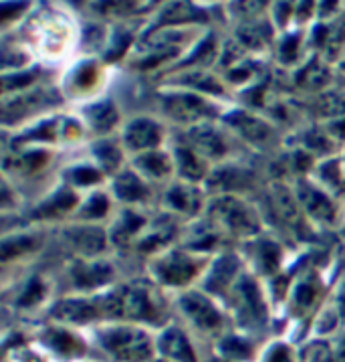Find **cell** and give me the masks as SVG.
<instances>
[{
	"label": "cell",
	"instance_id": "6da1fadb",
	"mask_svg": "<svg viewBox=\"0 0 345 362\" xmlns=\"http://www.w3.org/2000/svg\"><path fill=\"white\" fill-rule=\"evenodd\" d=\"M95 340L115 362H152L156 358V342L145 330L131 324L103 326L95 332Z\"/></svg>",
	"mask_w": 345,
	"mask_h": 362
},
{
	"label": "cell",
	"instance_id": "7a4b0ae2",
	"mask_svg": "<svg viewBox=\"0 0 345 362\" xmlns=\"http://www.w3.org/2000/svg\"><path fill=\"white\" fill-rule=\"evenodd\" d=\"M97 308L101 318L128 320V322H156L159 318L158 304L152 293L142 286H121L117 290L101 296Z\"/></svg>",
	"mask_w": 345,
	"mask_h": 362
},
{
	"label": "cell",
	"instance_id": "3957f363",
	"mask_svg": "<svg viewBox=\"0 0 345 362\" xmlns=\"http://www.w3.org/2000/svg\"><path fill=\"white\" fill-rule=\"evenodd\" d=\"M210 217L238 237H250L259 233V218L255 211L232 194H222L212 201Z\"/></svg>",
	"mask_w": 345,
	"mask_h": 362
},
{
	"label": "cell",
	"instance_id": "277c9868",
	"mask_svg": "<svg viewBox=\"0 0 345 362\" xmlns=\"http://www.w3.org/2000/svg\"><path fill=\"white\" fill-rule=\"evenodd\" d=\"M200 269V261L182 251H172L162 255L154 263V274L166 286H186L190 284Z\"/></svg>",
	"mask_w": 345,
	"mask_h": 362
},
{
	"label": "cell",
	"instance_id": "5b68a950",
	"mask_svg": "<svg viewBox=\"0 0 345 362\" xmlns=\"http://www.w3.org/2000/svg\"><path fill=\"white\" fill-rule=\"evenodd\" d=\"M232 304L241 322H245L246 326H259L267 320V305L260 298L257 284L250 277L245 276L236 281Z\"/></svg>",
	"mask_w": 345,
	"mask_h": 362
},
{
	"label": "cell",
	"instance_id": "8992f818",
	"mask_svg": "<svg viewBox=\"0 0 345 362\" xmlns=\"http://www.w3.org/2000/svg\"><path fill=\"white\" fill-rule=\"evenodd\" d=\"M166 114L178 122L196 124L214 114V107L196 93H168L164 95Z\"/></svg>",
	"mask_w": 345,
	"mask_h": 362
},
{
	"label": "cell",
	"instance_id": "52a82bcc",
	"mask_svg": "<svg viewBox=\"0 0 345 362\" xmlns=\"http://www.w3.org/2000/svg\"><path fill=\"white\" fill-rule=\"evenodd\" d=\"M180 308L186 314V318L200 330L210 332L222 326V314L200 291H186L180 298Z\"/></svg>",
	"mask_w": 345,
	"mask_h": 362
},
{
	"label": "cell",
	"instance_id": "ba28073f",
	"mask_svg": "<svg viewBox=\"0 0 345 362\" xmlns=\"http://www.w3.org/2000/svg\"><path fill=\"white\" fill-rule=\"evenodd\" d=\"M156 352L159 358L168 362H198L196 350L190 344L188 336L176 326H168L159 332Z\"/></svg>",
	"mask_w": 345,
	"mask_h": 362
},
{
	"label": "cell",
	"instance_id": "9c48e42d",
	"mask_svg": "<svg viewBox=\"0 0 345 362\" xmlns=\"http://www.w3.org/2000/svg\"><path fill=\"white\" fill-rule=\"evenodd\" d=\"M164 132L158 126V122L150 119V117H135L128 124V128L123 132V140L126 146L135 150V152H154L162 142Z\"/></svg>",
	"mask_w": 345,
	"mask_h": 362
},
{
	"label": "cell",
	"instance_id": "30bf717a",
	"mask_svg": "<svg viewBox=\"0 0 345 362\" xmlns=\"http://www.w3.org/2000/svg\"><path fill=\"white\" fill-rule=\"evenodd\" d=\"M297 199L301 206L315 218V221H321V223H333L337 213H335V206L331 203V199L323 192L319 190L313 185L309 182H299L297 187Z\"/></svg>",
	"mask_w": 345,
	"mask_h": 362
},
{
	"label": "cell",
	"instance_id": "8fae6325",
	"mask_svg": "<svg viewBox=\"0 0 345 362\" xmlns=\"http://www.w3.org/2000/svg\"><path fill=\"white\" fill-rule=\"evenodd\" d=\"M188 142L190 148L204 158H220L226 152L222 136L208 124L192 126V130L188 132Z\"/></svg>",
	"mask_w": 345,
	"mask_h": 362
},
{
	"label": "cell",
	"instance_id": "7c38bea8",
	"mask_svg": "<svg viewBox=\"0 0 345 362\" xmlns=\"http://www.w3.org/2000/svg\"><path fill=\"white\" fill-rule=\"evenodd\" d=\"M53 316L63 322H73V324H87L93 320L101 318L97 302H87V300H63L55 305Z\"/></svg>",
	"mask_w": 345,
	"mask_h": 362
},
{
	"label": "cell",
	"instance_id": "4fadbf2b",
	"mask_svg": "<svg viewBox=\"0 0 345 362\" xmlns=\"http://www.w3.org/2000/svg\"><path fill=\"white\" fill-rule=\"evenodd\" d=\"M65 235L73 249L81 255H97L105 249V233L97 227H89V225L73 227Z\"/></svg>",
	"mask_w": 345,
	"mask_h": 362
},
{
	"label": "cell",
	"instance_id": "5bb4252c",
	"mask_svg": "<svg viewBox=\"0 0 345 362\" xmlns=\"http://www.w3.org/2000/svg\"><path fill=\"white\" fill-rule=\"evenodd\" d=\"M238 269H241V263L234 255H230V253L222 255L210 269V276H208V281H206L208 290L222 291L230 288L238 277Z\"/></svg>",
	"mask_w": 345,
	"mask_h": 362
},
{
	"label": "cell",
	"instance_id": "9a60e30c",
	"mask_svg": "<svg viewBox=\"0 0 345 362\" xmlns=\"http://www.w3.org/2000/svg\"><path fill=\"white\" fill-rule=\"evenodd\" d=\"M273 203L277 204V213L287 221L289 225H293L295 229H303V213L299 199L293 197V192L283 187V185H274L273 187Z\"/></svg>",
	"mask_w": 345,
	"mask_h": 362
},
{
	"label": "cell",
	"instance_id": "2e32d148",
	"mask_svg": "<svg viewBox=\"0 0 345 362\" xmlns=\"http://www.w3.org/2000/svg\"><path fill=\"white\" fill-rule=\"evenodd\" d=\"M44 342H47V346L53 348L59 356H65V358H77L85 350L83 342L67 330H47Z\"/></svg>",
	"mask_w": 345,
	"mask_h": 362
},
{
	"label": "cell",
	"instance_id": "e0dca14e",
	"mask_svg": "<svg viewBox=\"0 0 345 362\" xmlns=\"http://www.w3.org/2000/svg\"><path fill=\"white\" fill-rule=\"evenodd\" d=\"M73 277L81 288H95L111 279V267L105 263H77L73 267Z\"/></svg>",
	"mask_w": 345,
	"mask_h": 362
},
{
	"label": "cell",
	"instance_id": "ac0fdd59",
	"mask_svg": "<svg viewBox=\"0 0 345 362\" xmlns=\"http://www.w3.org/2000/svg\"><path fill=\"white\" fill-rule=\"evenodd\" d=\"M115 194L126 203H138L147 197V187L135 173H121L114 180Z\"/></svg>",
	"mask_w": 345,
	"mask_h": 362
},
{
	"label": "cell",
	"instance_id": "d6986e66",
	"mask_svg": "<svg viewBox=\"0 0 345 362\" xmlns=\"http://www.w3.org/2000/svg\"><path fill=\"white\" fill-rule=\"evenodd\" d=\"M229 122L234 130H238L245 138L257 142V144H259V142H267V140L271 138V128H269L265 122H260L257 117L248 116V114L236 112V114H232V116L229 117Z\"/></svg>",
	"mask_w": 345,
	"mask_h": 362
},
{
	"label": "cell",
	"instance_id": "ffe728a7",
	"mask_svg": "<svg viewBox=\"0 0 345 362\" xmlns=\"http://www.w3.org/2000/svg\"><path fill=\"white\" fill-rule=\"evenodd\" d=\"M176 164L180 174L186 180H202L206 176V162L200 154H196L190 146H180L176 148Z\"/></svg>",
	"mask_w": 345,
	"mask_h": 362
},
{
	"label": "cell",
	"instance_id": "44dd1931",
	"mask_svg": "<svg viewBox=\"0 0 345 362\" xmlns=\"http://www.w3.org/2000/svg\"><path fill=\"white\" fill-rule=\"evenodd\" d=\"M75 204H77V194L69 189H61L59 192H55L47 203H43L37 211H35V217H61V215L69 213Z\"/></svg>",
	"mask_w": 345,
	"mask_h": 362
},
{
	"label": "cell",
	"instance_id": "7402d4cb",
	"mask_svg": "<svg viewBox=\"0 0 345 362\" xmlns=\"http://www.w3.org/2000/svg\"><path fill=\"white\" fill-rule=\"evenodd\" d=\"M218 350L222 354V358L229 362H248L255 356V350L250 346V342L241 338V336H226L220 340Z\"/></svg>",
	"mask_w": 345,
	"mask_h": 362
},
{
	"label": "cell",
	"instance_id": "603a6c76",
	"mask_svg": "<svg viewBox=\"0 0 345 362\" xmlns=\"http://www.w3.org/2000/svg\"><path fill=\"white\" fill-rule=\"evenodd\" d=\"M117 110L114 103L103 102L97 105L87 107V122L91 124V128L97 132H109L117 124Z\"/></svg>",
	"mask_w": 345,
	"mask_h": 362
},
{
	"label": "cell",
	"instance_id": "cb8c5ba5",
	"mask_svg": "<svg viewBox=\"0 0 345 362\" xmlns=\"http://www.w3.org/2000/svg\"><path fill=\"white\" fill-rule=\"evenodd\" d=\"M135 166L152 178H162L172 170V162L164 152H145L135 158Z\"/></svg>",
	"mask_w": 345,
	"mask_h": 362
},
{
	"label": "cell",
	"instance_id": "d4e9b609",
	"mask_svg": "<svg viewBox=\"0 0 345 362\" xmlns=\"http://www.w3.org/2000/svg\"><path fill=\"white\" fill-rule=\"evenodd\" d=\"M168 203L172 204L174 209L182 211V213H194L198 211V204H200V197L198 192L190 187H174L168 192Z\"/></svg>",
	"mask_w": 345,
	"mask_h": 362
},
{
	"label": "cell",
	"instance_id": "484cf974",
	"mask_svg": "<svg viewBox=\"0 0 345 362\" xmlns=\"http://www.w3.org/2000/svg\"><path fill=\"white\" fill-rule=\"evenodd\" d=\"M319 288H321V284H319V279L315 276H307L303 277L301 281L297 284V288L293 291V300H295V305L297 308H309V305L313 304L317 300V296H319Z\"/></svg>",
	"mask_w": 345,
	"mask_h": 362
},
{
	"label": "cell",
	"instance_id": "4316f807",
	"mask_svg": "<svg viewBox=\"0 0 345 362\" xmlns=\"http://www.w3.org/2000/svg\"><path fill=\"white\" fill-rule=\"evenodd\" d=\"M93 154H95V158L101 164V168L105 170V173H114L117 170V166H119V162H121V152H119V148L115 144H111L109 140H103V142H97L95 148H93Z\"/></svg>",
	"mask_w": 345,
	"mask_h": 362
},
{
	"label": "cell",
	"instance_id": "83f0119b",
	"mask_svg": "<svg viewBox=\"0 0 345 362\" xmlns=\"http://www.w3.org/2000/svg\"><path fill=\"white\" fill-rule=\"evenodd\" d=\"M301 362H335V352L333 348L323 342V340H311L309 344H305L299 354Z\"/></svg>",
	"mask_w": 345,
	"mask_h": 362
},
{
	"label": "cell",
	"instance_id": "f1b7e54d",
	"mask_svg": "<svg viewBox=\"0 0 345 362\" xmlns=\"http://www.w3.org/2000/svg\"><path fill=\"white\" fill-rule=\"evenodd\" d=\"M279 259H281V251H279V247L274 245V243L260 241L259 245H257V263H259L262 272L269 274V272L277 269Z\"/></svg>",
	"mask_w": 345,
	"mask_h": 362
},
{
	"label": "cell",
	"instance_id": "f546056e",
	"mask_svg": "<svg viewBox=\"0 0 345 362\" xmlns=\"http://www.w3.org/2000/svg\"><path fill=\"white\" fill-rule=\"evenodd\" d=\"M144 218L138 217L135 213H123V217L117 221L115 225V241H123V239H130L135 233L144 227Z\"/></svg>",
	"mask_w": 345,
	"mask_h": 362
},
{
	"label": "cell",
	"instance_id": "4dcf8cb0",
	"mask_svg": "<svg viewBox=\"0 0 345 362\" xmlns=\"http://www.w3.org/2000/svg\"><path fill=\"white\" fill-rule=\"evenodd\" d=\"M37 239L35 237H13V239H4L2 243V259H13L23 253H27L30 249H35Z\"/></svg>",
	"mask_w": 345,
	"mask_h": 362
},
{
	"label": "cell",
	"instance_id": "1f68e13d",
	"mask_svg": "<svg viewBox=\"0 0 345 362\" xmlns=\"http://www.w3.org/2000/svg\"><path fill=\"white\" fill-rule=\"evenodd\" d=\"M107 206H109V203H107L105 194L97 192V194H93V197L81 206L79 215L83 218H99L107 213Z\"/></svg>",
	"mask_w": 345,
	"mask_h": 362
},
{
	"label": "cell",
	"instance_id": "d6a6232c",
	"mask_svg": "<svg viewBox=\"0 0 345 362\" xmlns=\"http://www.w3.org/2000/svg\"><path fill=\"white\" fill-rule=\"evenodd\" d=\"M47 160H49V154H47V152L35 150V152H27V154H23L18 160H15V166L16 168H20V170H25V173H32V170L41 168Z\"/></svg>",
	"mask_w": 345,
	"mask_h": 362
},
{
	"label": "cell",
	"instance_id": "836d02e7",
	"mask_svg": "<svg viewBox=\"0 0 345 362\" xmlns=\"http://www.w3.org/2000/svg\"><path fill=\"white\" fill-rule=\"evenodd\" d=\"M69 178H71L75 185H93V182H99L101 174L99 170L95 168H89V166H81V168H73L69 173Z\"/></svg>",
	"mask_w": 345,
	"mask_h": 362
},
{
	"label": "cell",
	"instance_id": "e575fe53",
	"mask_svg": "<svg viewBox=\"0 0 345 362\" xmlns=\"http://www.w3.org/2000/svg\"><path fill=\"white\" fill-rule=\"evenodd\" d=\"M44 290H43V284H39V281H32L29 286V290L25 291V296L20 298V305H35L39 304L41 300H43Z\"/></svg>",
	"mask_w": 345,
	"mask_h": 362
},
{
	"label": "cell",
	"instance_id": "d590c367",
	"mask_svg": "<svg viewBox=\"0 0 345 362\" xmlns=\"http://www.w3.org/2000/svg\"><path fill=\"white\" fill-rule=\"evenodd\" d=\"M79 77L75 79L77 81V86L79 87H91L95 81H97V73L93 69V65H83V67H79V73H77Z\"/></svg>",
	"mask_w": 345,
	"mask_h": 362
},
{
	"label": "cell",
	"instance_id": "8d00e7d4",
	"mask_svg": "<svg viewBox=\"0 0 345 362\" xmlns=\"http://www.w3.org/2000/svg\"><path fill=\"white\" fill-rule=\"evenodd\" d=\"M265 362H291L289 350L285 346H274L273 350L267 354V361Z\"/></svg>",
	"mask_w": 345,
	"mask_h": 362
},
{
	"label": "cell",
	"instance_id": "74e56055",
	"mask_svg": "<svg viewBox=\"0 0 345 362\" xmlns=\"http://www.w3.org/2000/svg\"><path fill=\"white\" fill-rule=\"evenodd\" d=\"M333 352H335V362H345V332L341 334L339 340L335 342Z\"/></svg>",
	"mask_w": 345,
	"mask_h": 362
},
{
	"label": "cell",
	"instance_id": "f35d334b",
	"mask_svg": "<svg viewBox=\"0 0 345 362\" xmlns=\"http://www.w3.org/2000/svg\"><path fill=\"white\" fill-rule=\"evenodd\" d=\"M337 305H339L341 314L345 316V281H344V286L339 288V296H337Z\"/></svg>",
	"mask_w": 345,
	"mask_h": 362
},
{
	"label": "cell",
	"instance_id": "ab89813d",
	"mask_svg": "<svg viewBox=\"0 0 345 362\" xmlns=\"http://www.w3.org/2000/svg\"><path fill=\"white\" fill-rule=\"evenodd\" d=\"M152 362H168V361H164V358H154Z\"/></svg>",
	"mask_w": 345,
	"mask_h": 362
},
{
	"label": "cell",
	"instance_id": "60d3db41",
	"mask_svg": "<svg viewBox=\"0 0 345 362\" xmlns=\"http://www.w3.org/2000/svg\"><path fill=\"white\" fill-rule=\"evenodd\" d=\"M214 362H229V361H224V358H218V361H214Z\"/></svg>",
	"mask_w": 345,
	"mask_h": 362
}]
</instances>
